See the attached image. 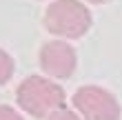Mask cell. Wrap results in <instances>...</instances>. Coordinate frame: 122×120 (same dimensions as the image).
Returning <instances> with one entry per match:
<instances>
[{"label":"cell","mask_w":122,"mask_h":120,"mask_svg":"<svg viewBox=\"0 0 122 120\" xmlns=\"http://www.w3.org/2000/svg\"><path fill=\"white\" fill-rule=\"evenodd\" d=\"M73 107L78 109L84 120H118L120 118V104L102 87H80L73 94Z\"/></svg>","instance_id":"3"},{"label":"cell","mask_w":122,"mask_h":120,"mask_svg":"<svg viewBox=\"0 0 122 120\" xmlns=\"http://www.w3.org/2000/svg\"><path fill=\"white\" fill-rule=\"evenodd\" d=\"M89 2H93V5H104V2H109V0H89Z\"/></svg>","instance_id":"8"},{"label":"cell","mask_w":122,"mask_h":120,"mask_svg":"<svg viewBox=\"0 0 122 120\" xmlns=\"http://www.w3.org/2000/svg\"><path fill=\"white\" fill-rule=\"evenodd\" d=\"M76 65H78L76 51L64 40H51L47 45H42V49H40V67H42V71L47 76L64 80L76 71Z\"/></svg>","instance_id":"4"},{"label":"cell","mask_w":122,"mask_h":120,"mask_svg":"<svg viewBox=\"0 0 122 120\" xmlns=\"http://www.w3.org/2000/svg\"><path fill=\"white\" fill-rule=\"evenodd\" d=\"M18 107L33 118H49L58 109H64V89L42 76H29L16 89Z\"/></svg>","instance_id":"1"},{"label":"cell","mask_w":122,"mask_h":120,"mask_svg":"<svg viewBox=\"0 0 122 120\" xmlns=\"http://www.w3.org/2000/svg\"><path fill=\"white\" fill-rule=\"evenodd\" d=\"M13 76V58L5 49H0V84H5Z\"/></svg>","instance_id":"5"},{"label":"cell","mask_w":122,"mask_h":120,"mask_svg":"<svg viewBox=\"0 0 122 120\" xmlns=\"http://www.w3.org/2000/svg\"><path fill=\"white\" fill-rule=\"evenodd\" d=\"M45 27L60 38H82L91 27V13L80 0H56L45 11Z\"/></svg>","instance_id":"2"},{"label":"cell","mask_w":122,"mask_h":120,"mask_svg":"<svg viewBox=\"0 0 122 120\" xmlns=\"http://www.w3.org/2000/svg\"><path fill=\"white\" fill-rule=\"evenodd\" d=\"M0 120H22V118H20V114H18L16 109L5 107V104H2V107H0Z\"/></svg>","instance_id":"7"},{"label":"cell","mask_w":122,"mask_h":120,"mask_svg":"<svg viewBox=\"0 0 122 120\" xmlns=\"http://www.w3.org/2000/svg\"><path fill=\"white\" fill-rule=\"evenodd\" d=\"M47 120H80V118H78V114H73V111H69V109H58Z\"/></svg>","instance_id":"6"}]
</instances>
